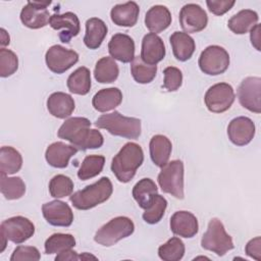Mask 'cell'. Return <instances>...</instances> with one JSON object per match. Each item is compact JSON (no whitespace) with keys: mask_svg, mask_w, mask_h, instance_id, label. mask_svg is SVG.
Masks as SVG:
<instances>
[{"mask_svg":"<svg viewBox=\"0 0 261 261\" xmlns=\"http://www.w3.org/2000/svg\"><path fill=\"white\" fill-rule=\"evenodd\" d=\"M67 88L70 93L76 95H87L91 90V72L89 68L81 66L69 74L66 81Z\"/></svg>","mask_w":261,"mask_h":261,"instance_id":"obj_31","label":"cell"},{"mask_svg":"<svg viewBox=\"0 0 261 261\" xmlns=\"http://www.w3.org/2000/svg\"><path fill=\"white\" fill-rule=\"evenodd\" d=\"M260 24H256L254 25L251 30H250V40H251V44L253 45V47L257 50L260 51L261 50V37H260Z\"/></svg>","mask_w":261,"mask_h":261,"instance_id":"obj_47","label":"cell"},{"mask_svg":"<svg viewBox=\"0 0 261 261\" xmlns=\"http://www.w3.org/2000/svg\"><path fill=\"white\" fill-rule=\"evenodd\" d=\"M135 224L126 216H117L102 225L95 233L94 241L101 246L111 247L122 239L133 234Z\"/></svg>","mask_w":261,"mask_h":261,"instance_id":"obj_4","label":"cell"},{"mask_svg":"<svg viewBox=\"0 0 261 261\" xmlns=\"http://www.w3.org/2000/svg\"><path fill=\"white\" fill-rule=\"evenodd\" d=\"M258 20L259 16L256 11L252 9H243L229 18L227 27L232 33L237 35H244L256 25Z\"/></svg>","mask_w":261,"mask_h":261,"instance_id":"obj_29","label":"cell"},{"mask_svg":"<svg viewBox=\"0 0 261 261\" xmlns=\"http://www.w3.org/2000/svg\"><path fill=\"white\" fill-rule=\"evenodd\" d=\"M171 231L181 238H193L199 230L197 217L189 211H176L172 214L169 221Z\"/></svg>","mask_w":261,"mask_h":261,"instance_id":"obj_18","label":"cell"},{"mask_svg":"<svg viewBox=\"0 0 261 261\" xmlns=\"http://www.w3.org/2000/svg\"><path fill=\"white\" fill-rule=\"evenodd\" d=\"M234 0H207L206 4L209 11L215 15H223L234 5Z\"/></svg>","mask_w":261,"mask_h":261,"instance_id":"obj_45","label":"cell"},{"mask_svg":"<svg viewBox=\"0 0 261 261\" xmlns=\"http://www.w3.org/2000/svg\"><path fill=\"white\" fill-rule=\"evenodd\" d=\"M69 143L77 150L86 151L89 149H97L102 147L104 138L98 129L87 126L82 128Z\"/></svg>","mask_w":261,"mask_h":261,"instance_id":"obj_28","label":"cell"},{"mask_svg":"<svg viewBox=\"0 0 261 261\" xmlns=\"http://www.w3.org/2000/svg\"><path fill=\"white\" fill-rule=\"evenodd\" d=\"M130 72L134 80L139 84H149L156 76L157 65L145 63L140 56H135L130 62Z\"/></svg>","mask_w":261,"mask_h":261,"instance_id":"obj_37","label":"cell"},{"mask_svg":"<svg viewBox=\"0 0 261 261\" xmlns=\"http://www.w3.org/2000/svg\"><path fill=\"white\" fill-rule=\"evenodd\" d=\"M55 260L56 261H67V260L75 261V260H80V256L75 251H72V249H70L57 254V256L55 257Z\"/></svg>","mask_w":261,"mask_h":261,"instance_id":"obj_48","label":"cell"},{"mask_svg":"<svg viewBox=\"0 0 261 261\" xmlns=\"http://www.w3.org/2000/svg\"><path fill=\"white\" fill-rule=\"evenodd\" d=\"M51 1H28L20 11V20L24 27L33 30L46 27L51 18L47 7Z\"/></svg>","mask_w":261,"mask_h":261,"instance_id":"obj_11","label":"cell"},{"mask_svg":"<svg viewBox=\"0 0 261 261\" xmlns=\"http://www.w3.org/2000/svg\"><path fill=\"white\" fill-rule=\"evenodd\" d=\"M245 251L249 257L257 261H260L261 260V238L256 237L250 240L246 245Z\"/></svg>","mask_w":261,"mask_h":261,"instance_id":"obj_46","label":"cell"},{"mask_svg":"<svg viewBox=\"0 0 261 261\" xmlns=\"http://www.w3.org/2000/svg\"><path fill=\"white\" fill-rule=\"evenodd\" d=\"M75 108L73 98L63 92L52 93L47 99V109L56 118L64 119L69 117Z\"/></svg>","mask_w":261,"mask_h":261,"instance_id":"obj_21","label":"cell"},{"mask_svg":"<svg viewBox=\"0 0 261 261\" xmlns=\"http://www.w3.org/2000/svg\"><path fill=\"white\" fill-rule=\"evenodd\" d=\"M185 244L179 238L173 237L158 248V256L164 261H179L185 255Z\"/></svg>","mask_w":261,"mask_h":261,"instance_id":"obj_38","label":"cell"},{"mask_svg":"<svg viewBox=\"0 0 261 261\" xmlns=\"http://www.w3.org/2000/svg\"><path fill=\"white\" fill-rule=\"evenodd\" d=\"M47 67L54 73L60 74L68 70L79 61V54L60 45L51 46L45 55Z\"/></svg>","mask_w":261,"mask_h":261,"instance_id":"obj_12","label":"cell"},{"mask_svg":"<svg viewBox=\"0 0 261 261\" xmlns=\"http://www.w3.org/2000/svg\"><path fill=\"white\" fill-rule=\"evenodd\" d=\"M10 43V37L8 35V33L2 28L0 29V44H1V47L4 48L5 46L9 45Z\"/></svg>","mask_w":261,"mask_h":261,"instance_id":"obj_49","label":"cell"},{"mask_svg":"<svg viewBox=\"0 0 261 261\" xmlns=\"http://www.w3.org/2000/svg\"><path fill=\"white\" fill-rule=\"evenodd\" d=\"M163 88L168 92L177 91L182 84V73L180 69L174 66H168L163 70Z\"/></svg>","mask_w":261,"mask_h":261,"instance_id":"obj_43","label":"cell"},{"mask_svg":"<svg viewBox=\"0 0 261 261\" xmlns=\"http://www.w3.org/2000/svg\"><path fill=\"white\" fill-rule=\"evenodd\" d=\"M198 63L204 73L218 75L225 72L228 68L229 54L224 48L218 45H211L202 51Z\"/></svg>","mask_w":261,"mask_h":261,"instance_id":"obj_7","label":"cell"},{"mask_svg":"<svg viewBox=\"0 0 261 261\" xmlns=\"http://www.w3.org/2000/svg\"><path fill=\"white\" fill-rule=\"evenodd\" d=\"M166 207H167L166 199L163 196L157 194L154 197L151 205L147 209H145V212L143 213V219L145 220V222L149 224L158 223L162 219L164 212L166 210Z\"/></svg>","mask_w":261,"mask_h":261,"instance_id":"obj_41","label":"cell"},{"mask_svg":"<svg viewBox=\"0 0 261 261\" xmlns=\"http://www.w3.org/2000/svg\"><path fill=\"white\" fill-rule=\"evenodd\" d=\"M140 7L134 1H128L123 4H116L110 11L111 20L118 27L132 28L139 18Z\"/></svg>","mask_w":261,"mask_h":261,"instance_id":"obj_22","label":"cell"},{"mask_svg":"<svg viewBox=\"0 0 261 261\" xmlns=\"http://www.w3.org/2000/svg\"><path fill=\"white\" fill-rule=\"evenodd\" d=\"M112 192L111 180L103 176L98 181L73 193L69 197V201L79 210H89L106 202L112 195Z\"/></svg>","mask_w":261,"mask_h":261,"instance_id":"obj_2","label":"cell"},{"mask_svg":"<svg viewBox=\"0 0 261 261\" xmlns=\"http://www.w3.org/2000/svg\"><path fill=\"white\" fill-rule=\"evenodd\" d=\"M105 164V157L102 155H88L83 160L77 171V177L81 180L91 179L103 170Z\"/></svg>","mask_w":261,"mask_h":261,"instance_id":"obj_35","label":"cell"},{"mask_svg":"<svg viewBox=\"0 0 261 261\" xmlns=\"http://www.w3.org/2000/svg\"><path fill=\"white\" fill-rule=\"evenodd\" d=\"M119 74L117 63L112 57L105 56L99 59L95 65V80L101 84H110L116 81Z\"/></svg>","mask_w":261,"mask_h":261,"instance_id":"obj_33","label":"cell"},{"mask_svg":"<svg viewBox=\"0 0 261 261\" xmlns=\"http://www.w3.org/2000/svg\"><path fill=\"white\" fill-rule=\"evenodd\" d=\"M201 246L217 256H223L234 248L231 237L225 231L223 223L218 218H212L209 221L207 230L202 237Z\"/></svg>","mask_w":261,"mask_h":261,"instance_id":"obj_5","label":"cell"},{"mask_svg":"<svg viewBox=\"0 0 261 261\" xmlns=\"http://www.w3.org/2000/svg\"><path fill=\"white\" fill-rule=\"evenodd\" d=\"M165 53L164 43L158 35L149 33L144 36L140 57L145 63L156 65L165 57Z\"/></svg>","mask_w":261,"mask_h":261,"instance_id":"obj_19","label":"cell"},{"mask_svg":"<svg viewBox=\"0 0 261 261\" xmlns=\"http://www.w3.org/2000/svg\"><path fill=\"white\" fill-rule=\"evenodd\" d=\"M42 212L46 221L53 226L68 227L73 221V212L63 201L54 200L43 204Z\"/></svg>","mask_w":261,"mask_h":261,"instance_id":"obj_14","label":"cell"},{"mask_svg":"<svg viewBox=\"0 0 261 261\" xmlns=\"http://www.w3.org/2000/svg\"><path fill=\"white\" fill-rule=\"evenodd\" d=\"M122 101V93L118 88H106L98 91L93 99V107L99 112L114 110Z\"/></svg>","mask_w":261,"mask_h":261,"instance_id":"obj_25","label":"cell"},{"mask_svg":"<svg viewBox=\"0 0 261 261\" xmlns=\"http://www.w3.org/2000/svg\"><path fill=\"white\" fill-rule=\"evenodd\" d=\"M169 42L172 48L174 57L179 61L189 60L196 49V44L194 39L185 32H174L170 38Z\"/></svg>","mask_w":261,"mask_h":261,"instance_id":"obj_24","label":"cell"},{"mask_svg":"<svg viewBox=\"0 0 261 261\" xmlns=\"http://www.w3.org/2000/svg\"><path fill=\"white\" fill-rule=\"evenodd\" d=\"M41 259V254L36 247L33 246H18L14 249L10 261L33 260L38 261Z\"/></svg>","mask_w":261,"mask_h":261,"instance_id":"obj_44","label":"cell"},{"mask_svg":"<svg viewBox=\"0 0 261 261\" xmlns=\"http://www.w3.org/2000/svg\"><path fill=\"white\" fill-rule=\"evenodd\" d=\"M79 150L72 145L63 142H55L48 146L45 152V158L49 165L55 168H65L69 159L76 154Z\"/></svg>","mask_w":261,"mask_h":261,"instance_id":"obj_20","label":"cell"},{"mask_svg":"<svg viewBox=\"0 0 261 261\" xmlns=\"http://www.w3.org/2000/svg\"><path fill=\"white\" fill-rule=\"evenodd\" d=\"M108 51L113 59L122 63L132 62L135 58V42L128 35L117 33L111 37Z\"/></svg>","mask_w":261,"mask_h":261,"instance_id":"obj_17","label":"cell"},{"mask_svg":"<svg viewBox=\"0 0 261 261\" xmlns=\"http://www.w3.org/2000/svg\"><path fill=\"white\" fill-rule=\"evenodd\" d=\"M73 191V181L64 174L53 176L49 182V193L51 197L59 199L70 196Z\"/></svg>","mask_w":261,"mask_h":261,"instance_id":"obj_40","label":"cell"},{"mask_svg":"<svg viewBox=\"0 0 261 261\" xmlns=\"http://www.w3.org/2000/svg\"><path fill=\"white\" fill-rule=\"evenodd\" d=\"M99 128L106 129L113 136L136 140L141 136V120L136 117H127L118 111L102 114L95 122Z\"/></svg>","mask_w":261,"mask_h":261,"instance_id":"obj_3","label":"cell"},{"mask_svg":"<svg viewBox=\"0 0 261 261\" xmlns=\"http://www.w3.org/2000/svg\"><path fill=\"white\" fill-rule=\"evenodd\" d=\"M49 24L53 30L60 31L59 39L63 43H69L70 40L77 36L81 31L80 19L76 14L71 11H67L62 14L54 13L51 15Z\"/></svg>","mask_w":261,"mask_h":261,"instance_id":"obj_15","label":"cell"},{"mask_svg":"<svg viewBox=\"0 0 261 261\" xmlns=\"http://www.w3.org/2000/svg\"><path fill=\"white\" fill-rule=\"evenodd\" d=\"M179 23L188 35L199 33L207 27L208 16L200 5L189 3L184 5L179 11Z\"/></svg>","mask_w":261,"mask_h":261,"instance_id":"obj_13","label":"cell"},{"mask_svg":"<svg viewBox=\"0 0 261 261\" xmlns=\"http://www.w3.org/2000/svg\"><path fill=\"white\" fill-rule=\"evenodd\" d=\"M87 260V259H97V257H95V256H93V255H91V254H89V253H87V252H85V253H83L82 255H80V260Z\"/></svg>","mask_w":261,"mask_h":261,"instance_id":"obj_50","label":"cell"},{"mask_svg":"<svg viewBox=\"0 0 261 261\" xmlns=\"http://www.w3.org/2000/svg\"><path fill=\"white\" fill-rule=\"evenodd\" d=\"M143 161L144 152L142 147L137 143L128 142L113 157L111 170L120 182L126 184L133 179Z\"/></svg>","mask_w":261,"mask_h":261,"instance_id":"obj_1","label":"cell"},{"mask_svg":"<svg viewBox=\"0 0 261 261\" xmlns=\"http://www.w3.org/2000/svg\"><path fill=\"white\" fill-rule=\"evenodd\" d=\"M75 246V239L70 233H53L45 242V253L48 255L59 254L72 249Z\"/></svg>","mask_w":261,"mask_h":261,"instance_id":"obj_34","label":"cell"},{"mask_svg":"<svg viewBox=\"0 0 261 261\" xmlns=\"http://www.w3.org/2000/svg\"><path fill=\"white\" fill-rule=\"evenodd\" d=\"M0 190L7 200H17L25 193V184L19 176L8 177L1 174Z\"/></svg>","mask_w":261,"mask_h":261,"instance_id":"obj_36","label":"cell"},{"mask_svg":"<svg viewBox=\"0 0 261 261\" xmlns=\"http://www.w3.org/2000/svg\"><path fill=\"white\" fill-rule=\"evenodd\" d=\"M18 69L17 55L5 48L0 49V75L1 77H7L12 75Z\"/></svg>","mask_w":261,"mask_h":261,"instance_id":"obj_42","label":"cell"},{"mask_svg":"<svg viewBox=\"0 0 261 261\" xmlns=\"http://www.w3.org/2000/svg\"><path fill=\"white\" fill-rule=\"evenodd\" d=\"M149 150L153 163L158 167H163L169 160L172 144L166 136L155 135L150 141Z\"/></svg>","mask_w":261,"mask_h":261,"instance_id":"obj_26","label":"cell"},{"mask_svg":"<svg viewBox=\"0 0 261 261\" xmlns=\"http://www.w3.org/2000/svg\"><path fill=\"white\" fill-rule=\"evenodd\" d=\"M34 233V223L23 216L10 217L3 220L0 224V236L17 245L28 241Z\"/></svg>","mask_w":261,"mask_h":261,"instance_id":"obj_8","label":"cell"},{"mask_svg":"<svg viewBox=\"0 0 261 261\" xmlns=\"http://www.w3.org/2000/svg\"><path fill=\"white\" fill-rule=\"evenodd\" d=\"M171 13L166 6L154 5L145 15V25L153 34L165 31L171 23Z\"/></svg>","mask_w":261,"mask_h":261,"instance_id":"obj_23","label":"cell"},{"mask_svg":"<svg viewBox=\"0 0 261 261\" xmlns=\"http://www.w3.org/2000/svg\"><path fill=\"white\" fill-rule=\"evenodd\" d=\"M234 98L233 88L229 84L218 83L207 90L204 96V102L210 112L222 113L231 107Z\"/></svg>","mask_w":261,"mask_h":261,"instance_id":"obj_9","label":"cell"},{"mask_svg":"<svg viewBox=\"0 0 261 261\" xmlns=\"http://www.w3.org/2000/svg\"><path fill=\"white\" fill-rule=\"evenodd\" d=\"M255 123L246 116H239L230 120L227 126L229 141L236 146L248 145L255 136Z\"/></svg>","mask_w":261,"mask_h":261,"instance_id":"obj_16","label":"cell"},{"mask_svg":"<svg viewBox=\"0 0 261 261\" xmlns=\"http://www.w3.org/2000/svg\"><path fill=\"white\" fill-rule=\"evenodd\" d=\"M238 99L244 108L254 113H260L261 79L259 76H248L244 79L238 88Z\"/></svg>","mask_w":261,"mask_h":261,"instance_id":"obj_10","label":"cell"},{"mask_svg":"<svg viewBox=\"0 0 261 261\" xmlns=\"http://www.w3.org/2000/svg\"><path fill=\"white\" fill-rule=\"evenodd\" d=\"M91 126V121L86 117H70L66 119L58 129V137L70 142L71 139L84 127Z\"/></svg>","mask_w":261,"mask_h":261,"instance_id":"obj_39","label":"cell"},{"mask_svg":"<svg viewBox=\"0 0 261 261\" xmlns=\"http://www.w3.org/2000/svg\"><path fill=\"white\" fill-rule=\"evenodd\" d=\"M158 184L161 190L173 196L176 199L182 200L184 193V163L181 160H172L167 162L158 174Z\"/></svg>","mask_w":261,"mask_h":261,"instance_id":"obj_6","label":"cell"},{"mask_svg":"<svg viewBox=\"0 0 261 261\" xmlns=\"http://www.w3.org/2000/svg\"><path fill=\"white\" fill-rule=\"evenodd\" d=\"M22 166L20 153L10 146H3L0 150V173L3 175L14 174Z\"/></svg>","mask_w":261,"mask_h":261,"instance_id":"obj_32","label":"cell"},{"mask_svg":"<svg viewBox=\"0 0 261 261\" xmlns=\"http://www.w3.org/2000/svg\"><path fill=\"white\" fill-rule=\"evenodd\" d=\"M132 194L138 205L143 209H147L151 205L154 197L158 194V189L154 180L145 177L134 186Z\"/></svg>","mask_w":261,"mask_h":261,"instance_id":"obj_30","label":"cell"},{"mask_svg":"<svg viewBox=\"0 0 261 261\" xmlns=\"http://www.w3.org/2000/svg\"><path fill=\"white\" fill-rule=\"evenodd\" d=\"M108 32L106 23L98 18L91 17L86 21V34L84 37L85 45L92 50L98 49L104 41Z\"/></svg>","mask_w":261,"mask_h":261,"instance_id":"obj_27","label":"cell"}]
</instances>
